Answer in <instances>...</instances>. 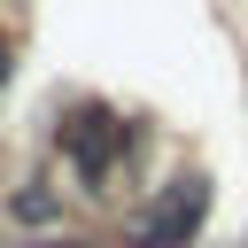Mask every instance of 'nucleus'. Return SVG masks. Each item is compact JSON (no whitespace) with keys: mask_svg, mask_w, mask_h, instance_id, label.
I'll return each mask as SVG.
<instances>
[{"mask_svg":"<svg viewBox=\"0 0 248 248\" xmlns=\"http://www.w3.org/2000/svg\"><path fill=\"white\" fill-rule=\"evenodd\" d=\"M202 217H209V178H170L147 209H140V225H132V248H186L194 232H202Z\"/></svg>","mask_w":248,"mask_h":248,"instance_id":"obj_2","label":"nucleus"},{"mask_svg":"<svg viewBox=\"0 0 248 248\" xmlns=\"http://www.w3.org/2000/svg\"><path fill=\"white\" fill-rule=\"evenodd\" d=\"M240 248H248V240H240Z\"/></svg>","mask_w":248,"mask_h":248,"instance_id":"obj_4","label":"nucleus"},{"mask_svg":"<svg viewBox=\"0 0 248 248\" xmlns=\"http://www.w3.org/2000/svg\"><path fill=\"white\" fill-rule=\"evenodd\" d=\"M62 155L78 163V178H85V186H101V178H116V170H124V155H132V124H124V116H108L101 101H85V108H70V116H62Z\"/></svg>","mask_w":248,"mask_h":248,"instance_id":"obj_1","label":"nucleus"},{"mask_svg":"<svg viewBox=\"0 0 248 248\" xmlns=\"http://www.w3.org/2000/svg\"><path fill=\"white\" fill-rule=\"evenodd\" d=\"M0 85H8V39H0Z\"/></svg>","mask_w":248,"mask_h":248,"instance_id":"obj_3","label":"nucleus"}]
</instances>
